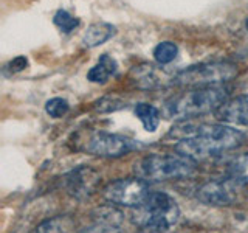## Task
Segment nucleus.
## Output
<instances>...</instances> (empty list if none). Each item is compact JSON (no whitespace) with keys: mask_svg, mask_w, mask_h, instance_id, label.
Wrapping results in <instances>:
<instances>
[{"mask_svg":"<svg viewBox=\"0 0 248 233\" xmlns=\"http://www.w3.org/2000/svg\"><path fill=\"white\" fill-rule=\"evenodd\" d=\"M245 186L247 185L240 183L228 176L227 179H216V181H209L203 183L197 190L196 198L202 204L206 205L230 207L244 199Z\"/></svg>","mask_w":248,"mask_h":233,"instance_id":"nucleus-7","label":"nucleus"},{"mask_svg":"<svg viewBox=\"0 0 248 233\" xmlns=\"http://www.w3.org/2000/svg\"><path fill=\"white\" fill-rule=\"evenodd\" d=\"M227 89L219 87H197L168 100L163 107V115L170 120L196 118L211 112H217L230 100Z\"/></svg>","mask_w":248,"mask_h":233,"instance_id":"nucleus-2","label":"nucleus"},{"mask_svg":"<svg viewBox=\"0 0 248 233\" xmlns=\"http://www.w3.org/2000/svg\"><path fill=\"white\" fill-rule=\"evenodd\" d=\"M185 129L175 150L196 162L231 151L245 142L242 132L227 124H199L185 126Z\"/></svg>","mask_w":248,"mask_h":233,"instance_id":"nucleus-1","label":"nucleus"},{"mask_svg":"<svg viewBox=\"0 0 248 233\" xmlns=\"http://www.w3.org/2000/svg\"><path fill=\"white\" fill-rule=\"evenodd\" d=\"M197 162L186 155L177 154H152L138 160L134 166L135 174L146 182H163L189 177L196 171Z\"/></svg>","mask_w":248,"mask_h":233,"instance_id":"nucleus-4","label":"nucleus"},{"mask_svg":"<svg viewBox=\"0 0 248 233\" xmlns=\"http://www.w3.org/2000/svg\"><path fill=\"white\" fill-rule=\"evenodd\" d=\"M178 54L177 44L170 41H163L155 45L154 49V59L158 62L160 66H166L169 62H172Z\"/></svg>","mask_w":248,"mask_h":233,"instance_id":"nucleus-17","label":"nucleus"},{"mask_svg":"<svg viewBox=\"0 0 248 233\" xmlns=\"http://www.w3.org/2000/svg\"><path fill=\"white\" fill-rule=\"evenodd\" d=\"M180 216L177 202L166 193H151L134 208L132 222L146 233H165L174 227Z\"/></svg>","mask_w":248,"mask_h":233,"instance_id":"nucleus-3","label":"nucleus"},{"mask_svg":"<svg viewBox=\"0 0 248 233\" xmlns=\"http://www.w3.org/2000/svg\"><path fill=\"white\" fill-rule=\"evenodd\" d=\"M36 233H76V219L70 215H58L39 224Z\"/></svg>","mask_w":248,"mask_h":233,"instance_id":"nucleus-13","label":"nucleus"},{"mask_svg":"<svg viewBox=\"0 0 248 233\" xmlns=\"http://www.w3.org/2000/svg\"><path fill=\"white\" fill-rule=\"evenodd\" d=\"M81 233H120V230L116 227V222L112 217H103L101 222L92 225V227L85 229Z\"/></svg>","mask_w":248,"mask_h":233,"instance_id":"nucleus-20","label":"nucleus"},{"mask_svg":"<svg viewBox=\"0 0 248 233\" xmlns=\"http://www.w3.org/2000/svg\"><path fill=\"white\" fill-rule=\"evenodd\" d=\"M130 78L140 89H155L165 84L166 76L154 66H135L130 72Z\"/></svg>","mask_w":248,"mask_h":233,"instance_id":"nucleus-11","label":"nucleus"},{"mask_svg":"<svg viewBox=\"0 0 248 233\" xmlns=\"http://www.w3.org/2000/svg\"><path fill=\"white\" fill-rule=\"evenodd\" d=\"M99 183V173L90 166H78L64 177V186L67 193L78 200L90 198L98 190Z\"/></svg>","mask_w":248,"mask_h":233,"instance_id":"nucleus-9","label":"nucleus"},{"mask_svg":"<svg viewBox=\"0 0 248 233\" xmlns=\"http://www.w3.org/2000/svg\"><path fill=\"white\" fill-rule=\"evenodd\" d=\"M27 66H28V61H27V58H23V56L14 58V59L10 62V68H11V72H20V70L27 68Z\"/></svg>","mask_w":248,"mask_h":233,"instance_id":"nucleus-21","label":"nucleus"},{"mask_svg":"<svg viewBox=\"0 0 248 233\" xmlns=\"http://www.w3.org/2000/svg\"><path fill=\"white\" fill-rule=\"evenodd\" d=\"M53 22L62 33H72L75 28L79 27V19L75 17L73 14H70L65 10H59L56 14H54Z\"/></svg>","mask_w":248,"mask_h":233,"instance_id":"nucleus-18","label":"nucleus"},{"mask_svg":"<svg viewBox=\"0 0 248 233\" xmlns=\"http://www.w3.org/2000/svg\"><path fill=\"white\" fill-rule=\"evenodd\" d=\"M245 28L248 30V17H247V20H245Z\"/></svg>","mask_w":248,"mask_h":233,"instance_id":"nucleus-22","label":"nucleus"},{"mask_svg":"<svg viewBox=\"0 0 248 233\" xmlns=\"http://www.w3.org/2000/svg\"><path fill=\"white\" fill-rule=\"evenodd\" d=\"M237 73L239 68L232 62H206L178 72L172 78V84L186 85V87H216L234 80Z\"/></svg>","mask_w":248,"mask_h":233,"instance_id":"nucleus-5","label":"nucleus"},{"mask_svg":"<svg viewBox=\"0 0 248 233\" xmlns=\"http://www.w3.org/2000/svg\"><path fill=\"white\" fill-rule=\"evenodd\" d=\"M116 68H118V66H116V61L112 56H108V54H103V56L98 59L96 66H93L89 70L87 80L90 83L104 84V83H107L108 78H110L112 75H115Z\"/></svg>","mask_w":248,"mask_h":233,"instance_id":"nucleus-14","label":"nucleus"},{"mask_svg":"<svg viewBox=\"0 0 248 233\" xmlns=\"http://www.w3.org/2000/svg\"><path fill=\"white\" fill-rule=\"evenodd\" d=\"M149 186L147 182L135 177H126L118 179V181L110 182L103 190V196L107 202L113 205H123V207H138L141 202L149 196Z\"/></svg>","mask_w":248,"mask_h":233,"instance_id":"nucleus-8","label":"nucleus"},{"mask_svg":"<svg viewBox=\"0 0 248 233\" xmlns=\"http://www.w3.org/2000/svg\"><path fill=\"white\" fill-rule=\"evenodd\" d=\"M216 115L220 121L248 126V95L227 100L225 104L216 112Z\"/></svg>","mask_w":248,"mask_h":233,"instance_id":"nucleus-10","label":"nucleus"},{"mask_svg":"<svg viewBox=\"0 0 248 233\" xmlns=\"http://www.w3.org/2000/svg\"><path fill=\"white\" fill-rule=\"evenodd\" d=\"M228 176L234 181L248 185V152L236 157L228 165Z\"/></svg>","mask_w":248,"mask_h":233,"instance_id":"nucleus-16","label":"nucleus"},{"mask_svg":"<svg viewBox=\"0 0 248 233\" xmlns=\"http://www.w3.org/2000/svg\"><path fill=\"white\" fill-rule=\"evenodd\" d=\"M135 115L138 120L143 123V126L147 132H154L158 128L160 123V111L152 104L147 103H138L135 106Z\"/></svg>","mask_w":248,"mask_h":233,"instance_id":"nucleus-15","label":"nucleus"},{"mask_svg":"<svg viewBox=\"0 0 248 233\" xmlns=\"http://www.w3.org/2000/svg\"><path fill=\"white\" fill-rule=\"evenodd\" d=\"M76 148L87 154L99 155V157H121L138 148L135 140L112 132L95 131L87 132L82 137H78Z\"/></svg>","mask_w":248,"mask_h":233,"instance_id":"nucleus-6","label":"nucleus"},{"mask_svg":"<svg viewBox=\"0 0 248 233\" xmlns=\"http://www.w3.org/2000/svg\"><path fill=\"white\" fill-rule=\"evenodd\" d=\"M68 109L70 106L67 103V100L64 98H51L45 104V112L50 116H53V118H62L68 112Z\"/></svg>","mask_w":248,"mask_h":233,"instance_id":"nucleus-19","label":"nucleus"},{"mask_svg":"<svg viewBox=\"0 0 248 233\" xmlns=\"http://www.w3.org/2000/svg\"><path fill=\"white\" fill-rule=\"evenodd\" d=\"M115 33H116V28L112 23L95 22L85 30V33L82 36V45L87 47V49H93V47H98L101 44L107 42L108 39L113 37Z\"/></svg>","mask_w":248,"mask_h":233,"instance_id":"nucleus-12","label":"nucleus"}]
</instances>
